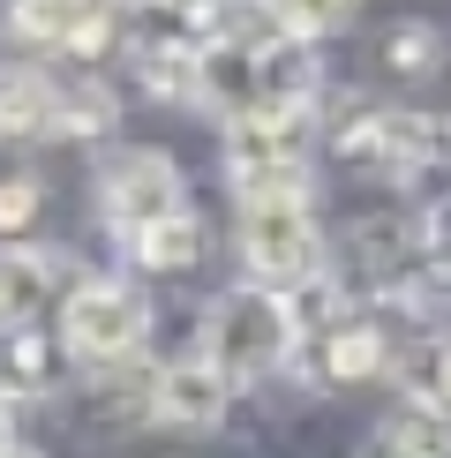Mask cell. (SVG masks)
<instances>
[{
    "label": "cell",
    "mask_w": 451,
    "mask_h": 458,
    "mask_svg": "<svg viewBox=\"0 0 451 458\" xmlns=\"http://www.w3.org/2000/svg\"><path fill=\"white\" fill-rule=\"evenodd\" d=\"M301 338V316L286 293H271V285H234V293L211 301V316H203V360L226 376V384H263L271 369H286Z\"/></svg>",
    "instance_id": "1"
},
{
    "label": "cell",
    "mask_w": 451,
    "mask_h": 458,
    "mask_svg": "<svg viewBox=\"0 0 451 458\" xmlns=\"http://www.w3.org/2000/svg\"><path fill=\"white\" fill-rule=\"evenodd\" d=\"M150 338V301L128 278H83L61 301V353L75 369H121Z\"/></svg>",
    "instance_id": "2"
},
{
    "label": "cell",
    "mask_w": 451,
    "mask_h": 458,
    "mask_svg": "<svg viewBox=\"0 0 451 458\" xmlns=\"http://www.w3.org/2000/svg\"><path fill=\"white\" fill-rule=\"evenodd\" d=\"M241 263H249V285L309 293L324 278V241H316L309 203H249L241 211Z\"/></svg>",
    "instance_id": "3"
},
{
    "label": "cell",
    "mask_w": 451,
    "mask_h": 458,
    "mask_svg": "<svg viewBox=\"0 0 451 458\" xmlns=\"http://www.w3.org/2000/svg\"><path fill=\"white\" fill-rule=\"evenodd\" d=\"M98 211L113 233H143V225L188 211V181L166 150H113L98 165Z\"/></svg>",
    "instance_id": "4"
},
{
    "label": "cell",
    "mask_w": 451,
    "mask_h": 458,
    "mask_svg": "<svg viewBox=\"0 0 451 458\" xmlns=\"http://www.w3.org/2000/svg\"><path fill=\"white\" fill-rule=\"evenodd\" d=\"M150 421H166V428H188V436H203V428H218L226 421V406H234V384L211 369L203 353H188V360H166L158 376H150Z\"/></svg>",
    "instance_id": "5"
},
{
    "label": "cell",
    "mask_w": 451,
    "mask_h": 458,
    "mask_svg": "<svg viewBox=\"0 0 451 458\" xmlns=\"http://www.w3.org/2000/svg\"><path fill=\"white\" fill-rule=\"evenodd\" d=\"M338 150L369 165H391V174H421L444 150V128L429 113H353V128H338Z\"/></svg>",
    "instance_id": "6"
},
{
    "label": "cell",
    "mask_w": 451,
    "mask_h": 458,
    "mask_svg": "<svg viewBox=\"0 0 451 458\" xmlns=\"http://www.w3.org/2000/svg\"><path fill=\"white\" fill-rule=\"evenodd\" d=\"M68 263L53 256V248H30V241H0V331L8 323H38L53 301V285H61Z\"/></svg>",
    "instance_id": "7"
},
{
    "label": "cell",
    "mask_w": 451,
    "mask_h": 458,
    "mask_svg": "<svg viewBox=\"0 0 451 458\" xmlns=\"http://www.w3.org/2000/svg\"><path fill=\"white\" fill-rule=\"evenodd\" d=\"M53 376H61V346H53L38 323H8L0 331V398H46Z\"/></svg>",
    "instance_id": "8"
},
{
    "label": "cell",
    "mask_w": 451,
    "mask_h": 458,
    "mask_svg": "<svg viewBox=\"0 0 451 458\" xmlns=\"http://www.w3.org/2000/svg\"><path fill=\"white\" fill-rule=\"evenodd\" d=\"M98 15V0H8L0 8V23H8L15 46H38V53H68L83 23Z\"/></svg>",
    "instance_id": "9"
},
{
    "label": "cell",
    "mask_w": 451,
    "mask_h": 458,
    "mask_svg": "<svg viewBox=\"0 0 451 458\" xmlns=\"http://www.w3.org/2000/svg\"><path fill=\"white\" fill-rule=\"evenodd\" d=\"M376 458H451V413L429 398H399L376 428Z\"/></svg>",
    "instance_id": "10"
},
{
    "label": "cell",
    "mask_w": 451,
    "mask_h": 458,
    "mask_svg": "<svg viewBox=\"0 0 451 458\" xmlns=\"http://www.w3.org/2000/svg\"><path fill=\"white\" fill-rule=\"evenodd\" d=\"M384 369H391L384 323L346 316V323H331V331H324V376H331V384H369V376H384Z\"/></svg>",
    "instance_id": "11"
},
{
    "label": "cell",
    "mask_w": 451,
    "mask_h": 458,
    "mask_svg": "<svg viewBox=\"0 0 451 458\" xmlns=\"http://www.w3.org/2000/svg\"><path fill=\"white\" fill-rule=\"evenodd\" d=\"M113 121H121V98L98 83V75H53V136H75V143H90V136H113Z\"/></svg>",
    "instance_id": "12"
},
{
    "label": "cell",
    "mask_w": 451,
    "mask_h": 458,
    "mask_svg": "<svg viewBox=\"0 0 451 458\" xmlns=\"http://www.w3.org/2000/svg\"><path fill=\"white\" fill-rule=\"evenodd\" d=\"M0 136H53V75L46 68H0Z\"/></svg>",
    "instance_id": "13"
},
{
    "label": "cell",
    "mask_w": 451,
    "mask_h": 458,
    "mask_svg": "<svg viewBox=\"0 0 451 458\" xmlns=\"http://www.w3.org/2000/svg\"><path fill=\"white\" fill-rule=\"evenodd\" d=\"M121 241H128V256H136L143 271H188V263L203 256V218L196 211H174V218L143 225V233H121Z\"/></svg>",
    "instance_id": "14"
},
{
    "label": "cell",
    "mask_w": 451,
    "mask_h": 458,
    "mask_svg": "<svg viewBox=\"0 0 451 458\" xmlns=\"http://www.w3.org/2000/svg\"><path fill=\"white\" fill-rule=\"evenodd\" d=\"M376 61H384L391 75H406V83H421V75L444 68V30L437 23H391L384 46H376Z\"/></svg>",
    "instance_id": "15"
},
{
    "label": "cell",
    "mask_w": 451,
    "mask_h": 458,
    "mask_svg": "<svg viewBox=\"0 0 451 458\" xmlns=\"http://www.w3.org/2000/svg\"><path fill=\"white\" fill-rule=\"evenodd\" d=\"M406 398H429L451 413V338H421L406 353Z\"/></svg>",
    "instance_id": "16"
},
{
    "label": "cell",
    "mask_w": 451,
    "mask_h": 458,
    "mask_svg": "<svg viewBox=\"0 0 451 458\" xmlns=\"http://www.w3.org/2000/svg\"><path fill=\"white\" fill-rule=\"evenodd\" d=\"M271 15L294 38H338L353 15H362V0H271Z\"/></svg>",
    "instance_id": "17"
},
{
    "label": "cell",
    "mask_w": 451,
    "mask_h": 458,
    "mask_svg": "<svg viewBox=\"0 0 451 458\" xmlns=\"http://www.w3.org/2000/svg\"><path fill=\"white\" fill-rule=\"evenodd\" d=\"M38 203H46V188H38V174H8V181H0V241L30 233Z\"/></svg>",
    "instance_id": "18"
},
{
    "label": "cell",
    "mask_w": 451,
    "mask_h": 458,
    "mask_svg": "<svg viewBox=\"0 0 451 458\" xmlns=\"http://www.w3.org/2000/svg\"><path fill=\"white\" fill-rule=\"evenodd\" d=\"M429 248H437V263H451V188H444L437 211H429Z\"/></svg>",
    "instance_id": "19"
},
{
    "label": "cell",
    "mask_w": 451,
    "mask_h": 458,
    "mask_svg": "<svg viewBox=\"0 0 451 458\" xmlns=\"http://www.w3.org/2000/svg\"><path fill=\"white\" fill-rule=\"evenodd\" d=\"M15 444V421H8V398H0V451Z\"/></svg>",
    "instance_id": "20"
},
{
    "label": "cell",
    "mask_w": 451,
    "mask_h": 458,
    "mask_svg": "<svg viewBox=\"0 0 451 458\" xmlns=\"http://www.w3.org/2000/svg\"><path fill=\"white\" fill-rule=\"evenodd\" d=\"M0 458H38V451H30V444H8V451H0Z\"/></svg>",
    "instance_id": "21"
},
{
    "label": "cell",
    "mask_w": 451,
    "mask_h": 458,
    "mask_svg": "<svg viewBox=\"0 0 451 458\" xmlns=\"http://www.w3.org/2000/svg\"><path fill=\"white\" fill-rule=\"evenodd\" d=\"M444 143H451V128H444Z\"/></svg>",
    "instance_id": "22"
}]
</instances>
